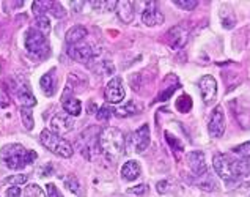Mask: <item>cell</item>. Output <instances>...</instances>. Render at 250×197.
Instances as JSON below:
<instances>
[{"instance_id":"9","label":"cell","mask_w":250,"mask_h":197,"mask_svg":"<svg viewBox=\"0 0 250 197\" xmlns=\"http://www.w3.org/2000/svg\"><path fill=\"white\" fill-rule=\"evenodd\" d=\"M208 132H209V136L214 139H219V137L224 136V132H225V112H224V108L220 106V104L214 108V110L211 112L209 122H208Z\"/></svg>"},{"instance_id":"5","label":"cell","mask_w":250,"mask_h":197,"mask_svg":"<svg viewBox=\"0 0 250 197\" xmlns=\"http://www.w3.org/2000/svg\"><path fill=\"white\" fill-rule=\"evenodd\" d=\"M40 139H41V144L44 145L47 150H51L52 153L59 154V156H62V158L73 156V147H71V144L68 142V140L63 139L62 136L52 132L51 130L41 131Z\"/></svg>"},{"instance_id":"18","label":"cell","mask_w":250,"mask_h":197,"mask_svg":"<svg viewBox=\"0 0 250 197\" xmlns=\"http://www.w3.org/2000/svg\"><path fill=\"white\" fill-rule=\"evenodd\" d=\"M55 74H57V69L54 68V69H51V71H47L40 81V86H41V88H42V91H44L46 96H52L55 93V90H57Z\"/></svg>"},{"instance_id":"1","label":"cell","mask_w":250,"mask_h":197,"mask_svg":"<svg viewBox=\"0 0 250 197\" xmlns=\"http://www.w3.org/2000/svg\"><path fill=\"white\" fill-rule=\"evenodd\" d=\"M212 166L214 171L225 183L239 181L250 174V159L234 158L225 153H217L212 158Z\"/></svg>"},{"instance_id":"2","label":"cell","mask_w":250,"mask_h":197,"mask_svg":"<svg viewBox=\"0 0 250 197\" xmlns=\"http://www.w3.org/2000/svg\"><path fill=\"white\" fill-rule=\"evenodd\" d=\"M35 159H37V152L27 150L21 144H8L0 150V161L5 167L13 169V171L32 164Z\"/></svg>"},{"instance_id":"10","label":"cell","mask_w":250,"mask_h":197,"mask_svg":"<svg viewBox=\"0 0 250 197\" xmlns=\"http://www.w3.org/2000/svg\"><path fill=\"white\" fill-rule=\"evenodd\" d=\"M166 40L170 47L181 49L183 46H186V43H188V40H189V29L186 27V24L171 27L166 35Z\"/></svg>"},{"instance_id":"4","label":"cell","mask_w":250,"mask_h":197,"mask_svg":"<svg viewBox=\"0 0 250 197\" xmlns=\"http://www.w3.org/2000/svg\"><path fill=\"white\" fill-rule=\"evenodd\" d=\"M25 47L28 54H32L37 59L49 57L51 47H49L47 38L44 33H41L38 29H28L25 33Z\"/></svg>"},{"instance_id":"27","label":"cell","mask_w":250,"mask_h":197,"mask_svg":"<svg viewBox=\"0 0 250 197\" xmlns=\"http://www.w3.org/2000/svg\"><path fill=\"white\" fill-rule=\"evenodd\" d=\"M234 154H238L239 158H244V159H250V140L249 142H244L241 144L238 147H234V149L231 150Z\"/></svg>"},{"instance_id":"28","label":"cell","mask_w":250,"mask_h":197,"mask_svg":"<svg viewBox=\"0 0 250 197\" xmlns=\"http://www.w3.org/2000/svg\"><path fill=\"white\" fill-rule=\"evenodd\" d=\"M166 139H167V142L168 145L171 147V150H173L175 153H181L183 152V144H181V140L175 137L171 132H166Z\"/></svg>"},{"instance_id":"15","label":"cell","mask_w":250,"mask_h":197,"mask_svg":"<svg viewBox=\"0 0 250 197\" xmlns=\"http://www.w3.org/2000/svg\"><path fill=\"white\" fill-rule=\"evenodd\" d=\"M149 142H151V137H149V126L145 123V125H142L139 130H135V132L132 134V145L135 152L142 153L149 147Z\"/></svg>"},{"instance_id":"31","label":"cell","mask_w":250,"mask_h":197,"mask_svg":"<svg viewBox=\"0 0 250 197\" xmlns=\"http://www.w3.org/2000/svg\"><path fill=\"white\" fill-rule=\"evenodd\" d=\"M176 88H180V82H176V84H173V86H170V87H164L161 90L159 96H158V101H166V100H168V98L173 95V91Z\"/></svg>"},{"instance_id":"12","label":"cell","mask_w":250,"mask_h":197,"mask_svg":"<svg viewBox=\"0 0 250 197\" xmlns=\"http://www.w3.org/2000/svg\"><path fill=\"white\" fill-rule=\"evenodd\" d=\"M104 95H105V100L112 104H118L125 100L126 91H125V86H123L121 77H113V79H110V82L105 86Z\"/></svg>"},{"instance_id":"37","label":"cell","mask_w":250,"mask_h":197,"mask_svg":"<svg viewBox=\"0 0 250 197\" xmlns=\"http://www.w3.org/2000/svg\"><path fill=\"white\" fill-rule=\"evenodd\" d=\"M6 196L8 197H21L22 196V191H21L18 186H11V188L6 189Z\"/></svg>"},{"instance_id":"21","label":"cell","mask_w":250,"mask_h":197,"mask_svg":"<svg viewBox=\"0 0 250 197\" xmlns=\"http://www.w3.org/2000/svg\"><path fill=\"white\" fill-rule=\"evenodd\" d=\"M85 37H87V29H85L83 25H74V27H71L66 33V43L68 46L77 44V43H81V41H83Z\"/></svg>"},{"instance_id":"23","label":"cell","mask_w":250,"mask_h":197,"mask_svg":"<svg viewBox=\"0 0 250 197\" xmlns=\"http://www.w3.org/2000/svg\"><path fill=\"white\" fill-rule=\"evenodd\" d=\"M65 186H66L68 191H71L73 194H83L79 178H77L76 175H73V174H69L65 177Z\"/></svg>"},{"instance_id":"34","label":"cell","mask_w":250,"mask_h":197,"mask_svg":"<svg viewBox=\"0 0 250 197\" xmlns=\"http://www.w3.org/2000/svg\"><path fill=\"white\" fill-rule=\"evenodd\" d=\"M47 197H63V194L59 191V188H57L54 183H47Z\"/></svg>"},{"instance_id":"35","label":"cell","mask_w":250,"mask_h":197,"mask_svg":"<svg viewBox=\"0 0 250 197\" xmlns=\"http://www.w3.org/2000/svg\"><path fill=\"white\" fill-rule=\"evenodd\" d=\"M96 117H98V120H104V122H107V120H109V117H110V109H109V108H101V109L98 110Z\"/></svg>"},{"instance_id":"32","label":"cell","mask_w":250,"mask_h":197,"mask_svg":"<svg viewBox=\"0 0 250 197\" xmlns=\"http://www.w3.org/2000/svg\"><path fill=\"white\" fill-rule=\"evenodd\" d=\"M93 8H96L99 11H110V10H115L117 2H90Z\"/></svg>"},{"instance_id":"7","label":"cell","mask_w":250,"mask_h":197,"mask_svg":"<svg viewBox=\"0 0 250 197\" xmlns=\"http://www.w3.org/2000/svg\"><path fill=\"white\" fill-rule=\"evenodd\" d=\"M10 88L13 95L16 96V100L22 104V108H33L37 104V98L33 96L30 87L24 79H11L10 81Z\"/></svg>"},{"instance_id":"6","label":"cell","mask_w":250,"mask_h":197,"mask_svg":"<svg viewBox=\"0 0 250 197\" xmlns=\"http://www.w3.org/2000/svg\"><path fill=\"white\" fill-rule=\"evenodd\" d=\"M99 134H101V131H99L98 126H90V128L85 130L79 137L77 147H79L81 153L87 159H91L93 154H96V152H98Z\"/></svg>"},{"instance_id":"17","label":"cell","mask_w":250,"mask_h":197,"mask_svg":"<svg viewBox=\"0 0 250 197\" xmlns=\"http://www.w3.org/2000/svg\"><path fill=\"white\" fill-rule=\"evenodd\" d=\"M117 15L118 18L123 21V22H131L134 19V13H135V6L134 2H127V0H121V2H117Z\"/></svg>"},{"instance_id":"13","label":"cell","mask_w":250,"mask_h":197,"mask_svg":"<svg viewBox=\"0 0 250 197\" xmlns=\"http://www.w3.org/2000/svg\"><path fill=\"white\" fill-rule=\"evenodd\" d=\"M200 87V93H202V98L205 104H212L217 98V81L214 79L212 76H203L198 82Z\"/></svg>"},{"instance_id":"30","label":"cell","mask_w":250,"mask_h":197,"mask_svg":"<svg viewBox=\"0 0 250 197\" xmlns=\"http://www.w3.org/2000/svg\"><path fill=\"white\" fill-rule=\"evenodd\" d=\"M173 3L178 6V8L186 10V11H192V10H195V8H197V5H198L197 0H175Z\"/></svg>"},{"instance_id":"16","label":"cell","mask_w":250,"mask_h":197,"mask_svg":"<svg viewBox=\"0 0 250 197\" xmlns=\"http://www.w3.org/2000/svg\"><path fill=\"white\" fill-rule=\"evenodd\" d=\"M73 118H71L68 114H57L52 120H51V131L55 132V134H63V132H68L73 128Z\"/></svg>"},{"instance_id":"36","label":"cell","mask_w":250,"mask_h":197,"mask_svg":"<svg viewBox=\"0 0 250 197\" xmlns=\"http://www.w3.org/2000/svg\"><path fill=\"white\" fill-rule=\"evenodd\" d=\"M148 191V186L146 185H139V186H134L131 189H127V193L131 194H137V196H144Z\"/></svg>"},{"instance_id":"38","label":"cell","mask_w":250,"mask_h":197,"mask_svg":"<svg viewBox=\"0 0 250 197\" xmlns=\"http://www.w3.org/2000/svg\"><path fill=\"white\" fill-rule=\"evenodd\" d=\"M10 104V100H8V96H6L5 91L0 90V108H6Z\"/></svg>"},{"instance_id":"11","label":"cell","mask_w":250,"mask_h":197,"mask_svg":"<svg viewBox=\"0 0 250 197\" xmlns=\"http://www.w3.org/2000/svg\"><path fill=\"white\" fill-rule=\"evenodd\" d=\"M186 163H188L189 171L198 178L208 174V166H206V158L203 152H198V150L190 152L188 156H186Z\"/></svg>"},{"instance_id":"22","label":"cell","mask_w":250,"mask_h":197,"mask_svg":"<svg viewBox=\"0 0 250 197\" xmlns=\"http://www.w3.org/2000/svg\"><path fill=\"white\" fill-rule=\"evenodd\" d=\"M112 112L118 117H129V115H135V114H139V112H142V108L137 106L134 101H129L126 104H121L118 108H113Z\"/></svg>"},{"instance_id":"29","label":"cell","mask_w":250,"mask_h":197,"mask_svg":"<svg viewBox=\"0 0 250 197\" xmlns=\"http://www.w3.org/2000/svg\"><path fill=\"white\" fill-rule=\"evenodd\" d=\"M21 197H46L44 193H42V189L38 186V185H28L25 188L24 194Z\"/></svg>"},{"instance_id":"25","label":"cell","mask_w":250,"mask_h":197,"mask_svg":"<svg viewBox=\"0 0 250 197\" xmlns=\"http://www.w3.org/2000/svg\"><path fill=\"white\" fill-rule=\"evenodd\" d=\"M37 29L41 32V33H49V30H51V22H49V19L46 15H37Z\"/></svg>"},{"instance_id":"26","label":"cell","mask_w":250,"mask_h":197,"mask_svg":"<svg viewBox=\"0 0 250 197\" xmlns=\"http://www.w3.org/2000/svg\"><path fill=\"white\" fill-rule=\"evenodd\" d=\"M21 117H22V123L27 130H32L33 128V114H32V109H28V108H22L21 109Z\"/></svg>"},{"instance_id":"20","label":"cell","mask_w":250,"mask_h":197,"mask_svg":"<svg viewBox=\"0 0 250 197\" xmlns=\"http://www.w3.org/2000/svg\"><path fill=\"white\" fill-rule=\"evenodd\" d=\"M62 103H63V109L66 110L68 115L77 117L82 112V103L74 96H62Z\"/></svg>"},{"instance_id":"33","label":"cell","mask_w":250,"mask_h":197,"mask_svg":"<svg viewBox=\"0 0 250 197\" xmlns=\"http://www.w3.org/2000/svg\"><path fill=\"white\" fill-rule=\"evenodd\" d=\"M6 181L10 183L13 186H19V185H24L27 181V175H13V177H8Z\"/></svg>"},{"instance_id":"8","label":"cell","mask_w":250,"mask_h":197,"mask_svg":"<svg viewBox=\"0 0 250 197\" xmlns=\"http://www.w3.org/2000/svg\"><path fill=\"white\" fill-rule=\"evenodd\" d=\"M99 49H95L91 44L85 43V41H81V43L73 44V46H68V54L71 59H74L76 62H81V63H90L93 60L95 55H98Z\"/></svg>"},{"instance_id":"39","label":"cell","mask_w":250,"mask_h":197,"mask_svg":"<svg viewBox=\"0 0 250 197\" xmlns=\"http://www.w3.org/2000/svg\"><path fill=\"white\" fill-rule=\"evenodd\" d=\"M110 197H129V196H125V194H113Z\"/></svg>"},{"instance_id":"19","label":"cell","mask_w":250,"mask_h":197,"mask_svg":"<svg viewBox=\"0 0 250 197\" xmlns=\"http://www.w3.org/2000/svg\"><path fill=\"white\" fill-rule=\"evenodd\" d=\"M140 174H142V167L137 161H134V159H129L127 163H125L123 167H121V177L125 180H129V181L135 180L140 177Z\"/></svg>"},{"instance_id":"24","label":"cell","mask_w":250,"mask_h":197,"mask_svg":"<svg viewBox=\"0 0 250 197\" xmlns=\"http://www.w3.org/2000/svg\"><path fill=\"white\" fill-rule=\"evenodd\" d=\"M176 109L180 112H189L192 109V98L188 95H181L180 98L176 100Z\"/></svg>"},{"instance_id":"3","label":"cell","mask_w":250,"mask_h":197,"mask_svg":"<svg viewBox=\"0 0 250 197\" xmlns=\"http://www.w3.org/2000/svg\"><path fill=\"white\" fill-rule=\"evenodd\" d=\"M99 147H101L107 159L112 161V163H117L126 150L123 132L117 128H107L101 131V134H99Z\"/></svg>"},{"instance_id":"14","label":"cell","mask_w":250,"mask_h":197,"mask_svg":"<svg viewBox=\"0 0 250 197\" xmlns=\"http://www.w3.org/2000/svg\"><path fill=\"white\" fill-rule=\"evenodd\" d=\"M142 22L148 27H158L164 24V15L154 2L145 3V10L142 13Z\"/></svg>"}]
</instances>
